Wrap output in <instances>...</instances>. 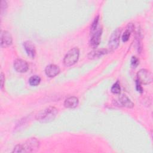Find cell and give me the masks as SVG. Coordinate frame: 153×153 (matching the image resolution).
<instances>
[{"label":"cell","mask_w":153,"mask_h":153,"mask_svg":"<svg viewBox=\"0 0 153 153\" xmlns=\"http://www.w3.org/2000/svg\"><path fill=\"white\" fill-rule=\"evenodd\" d=\"M99 20V16H97L94 18V20H93V22L91 24V27H90V34L93 33L98 28Z\"/></svg>","instance_id":"obj_16"},{"label":"cell","mask_w":153,"mask_h":153,"mask_svg":"<svg viewBox=\"0 0 153 153\" xmlns=\"http://www.w3.org/2000/svg\"><path fill=\"white\" fill-rule=\"evenodd\" d=\"M45 74L50 78H53L58 75L60 72V68L56 65L50 64L45 68Z\"/></svg>","instance_id":"obj_10"},{"label":"cell","mask_w":153,"mask_h":153,"mask_svg":"<svg viewBox=\"0 0 153 153\" xmlns=\"http://www.w3.org/2000/svg\"><path fill=\"white\" fill-rule=\"evenodd\" d=\"M137 81L140 84H149L152 81V74L147 69H142L137 73Z\"/></svg>","instance_id":"obj_5"},{"label":"cell","mask_w":153,"mask_h":153,"mask_svg":"<svg viewBox=\"0 0 153 153\" xmlns=\"http://www.w3.org/2000/svg\"><path fill=\"white\" fill-rule=\"evenodd\" d=\"M79 55V50L77 47H74L71 49L65 55L63 63L66 66H71L74 65L78 60Z\"/></svg>","instance_id":"obj_3"},{"label":"cell","mask_w":153,"mask_h":153,"mask_svg":"<svg viewBox=\"0 0 153 153\" xmlns=\"http://www.w3.org/2000/svg\"><path fill=\"white\" fill-rule=\"evenodd\" d=\"M40 82L41 78L38 75H33L29 79V84L32 86H36L40 83Z\"/></svg>","instance_id":"obj_15"},{"label":"cell","mask_w":153,"mask_h":153,"mask_svg":"<svg viewBox=\"0 0 153 153\" xmlns=\"http://www.w3.org/2000/svg\"><path fill=\"white\" fill-rule=\"evenodd\" d=\"M121 32V29L120 28H117L111 34L108 42V47L111 51L115 50L118 47L120 44Z\"/></svg>","instance_id":"obj_4"},{"label":"cell","mask_w":153,"mask_h":153,"mask_svg":"<svg viewBox=\"0 0 153 153\" xmlns=\"http://www.w3.org/2000/svg\"><path fill=\"white\" fill-rule=\"evenodd\" d=\"M79 103L78 99L75 96H71L67 98L64 102V105L67 108H75Z\"/></svg>","instance_id":"obj_11"},{"label":"cell","mask_w":153,"mask_h":153,"mask_svg":"<svg viewBox=\"0 0 153 153\" xmlns=\"http://www.w3.org/2000/svg\"><path fill=\"white\" fill-rule=\"evenodd\" d=\"M39 142L36 138H30L22 144H19L14 148L13 152H32L39 149Z\"/></svg>","instance_id":"obj_1"},{"label":"cell","mask_w":153,"mask_h":153,"mask_svg":"<svg viewBox=\"0 0 153 153\" xmlns=\"http://www.w3.org/2000/svg\"><path fill=\"white\" fill-rule=\"evenodd\" d=\"M14 68L16 71L23 73L28 70L29 66L26 61L21 59H17L14 62Z\"/></svg>","instance_id":"obj_7"},{"label":"cell","mask_w":153,"mask_h":153,"mask_svg":"<svg viewBox=\"0 0 153 153\" xmlns=\"http://www.w3.org/2000/svg\"><path fill=\"white\" fill-rule=\"evenodd\" d=\"M139 59L136 57L133 56L131 59V65L133 68H136L139 65Z\"/></svg>","instance_id":"obj_18"},{"label":"cell","mask_w":153,"mask_h":153,"mask_svg":"<svg viewBox=\"0 0 153 153\" xmlns=\"http://www.w3.org/2000/svg\"><path fill=\"white\" fill-rule=\"evenodd\" d=\"M133 24H131V23L128 24L125 32L123 33V34L122 35V40L123 42H126L128 40L130 36V33L133 31Z\"/></svg>","instance_id":"obj_14"},{"label":"cell","mask_w":153,"mask_h":153,"mask_svg":"<svg viewBox=\"0 0 153 153\" xmlns=\"http://www.w3.org/2000/svg\"><path fill=\"white\" fill-rule=\"evenodd\" d=\"M118 102L121 105V106H123L124 107H126L128 108H131L134 106V103L125 94H123L119 97Z\"/></svg>","instance_id":"obj_12"},{"label":"cell","mask_w":153,"mask_h":153,"mask_svg":"<svg viewBox=\"0 0 153 153\" xmlns=\"http://www.w3.org/2000/svg\"><path fill=\"white\" fill-rule=\"evenodd\" d=\"M136 88L138 92H139L140 93H142L143 92V88L141 86V84L137 80L136 81Z\"/></svg>","instance_id":"obj_19"},{"label":"cell","mask_w":153,"mask_h":153,"mask_svg":"<svg viewBox=\"0 0 153 153\" xmlns=\"http://www.w3.org/2000/svg\"><path fill=\"white\" fill-rule=\"evenodd\" d=\"M111 92L114 94H120V91H121V87H120V85L118 82V81H117L115 84H113V85L111 87Z\"/></svg>","instance_id":"obj_17"},{"label":"cell","mask_w":153,"mask_h":153,"mask_svg":"<svg viewBox=\"0 0 153 153\" xmlns=\"http://www.w3.org/2000/svg\"><path fill=\"white\" fill-rule=\"evenodd\" d=\"M102 33V29L100 27H98V28L91 35V39H90V45L93 48H96L100 42L101 39V35Z\"/></svg>","instance_id":"obj_6"},{"label":"cell","mask_w":153,"mask_h":153,"mask_svg":"<svg viewBox=\"0 0 153 153\" xmlns=\"http://www.w3.org/2000/svg\"><path fill=\"white\" fill-rule=\"evenodd\" d=\"M107 53V50L105 49H100V50H94L93 51L91 52H90L88 55V57L90 59H95V58H99L100 56L106 54Z\"/></svg>","instance_id":"obj_13"},{"label":"cell","mask_w":153,"mask_h":153,"mask_svg":"<svg viewBox=\"0 0 153 153\" xmlns=\"http://www.w3.org/2000/svg\"><path fill=\"white\" fill-rule=\"evenodd\" d=\"M1 88H2V87H4V81H5V77H4V74L2 72H1Z\"/></svg>","instance_id":"obj_20"},{"label":"cell","mask_w":153,"mask_h":153,"mask_svg":"<svg viewBox=\"0 0 153 153\" xmlns=\"http://www.w3.org/2000/svg\"><path fill=\"white\" fill-rule=\"evenodd\" d=\"M1 46L3 47H7L11 45L13 39L11 34L6 30L2 31L1 34Z\"/></svg>","instance_id":"obj_8"},{"label":"cell","mask_w":153,"mask_h":153,"mask_svg":"<svg viewBox=\"0 0 153 153\" xmlns=\"http://www.w3.org/2000/svg\"><path fill=\"white\" fill-rule=\"evenodd\" d=\"M23 47L27 56L33 59L36 55V50L34 44L30 41H26L23 42Z\"/></svg>","instance_id":"obj_9"},{"label":"cell","mask_w":153,"mask_h":153,"mask_svg":"<svg viewBox=\"0 0 153 153\" xmlns=\"http://www.w3.org/2000/svg\"><path fill=\"white\" fill-rule=\"evenodd\" d=\"M57 112V109L55 107L50 106L38 112L36 115V119L41 123H49L56 118Z\"/></svg>","instance_id":"obj_2"}]
</instances>
